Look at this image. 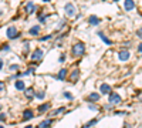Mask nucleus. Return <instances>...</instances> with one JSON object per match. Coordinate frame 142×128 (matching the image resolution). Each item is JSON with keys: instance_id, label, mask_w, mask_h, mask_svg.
I'll use <instances>...</instances> for the list:
<instances>
[{"instance_id": "f257e3e1", "label": "nucleus", "mask_w": 142, "mask_h": 128, "mask_svg": "<svg viewBox=\"0 0 142 128\" xmlns=\"http://www.w3.org/2000/svg\"><path fill=\"white\" fill-rule=\"evenodd\" d=\"M84 51H85V46H84V43H75L74 47H72V56L80 57V56L84 54Z\"/></svg>"}, {"instance_id": "f03ea898", "label": "nucleus", "mask_w": 142, "mask_h": 128, "mask_svg": "<svg viewBox=\"0 0 142 128\" xmlns=\"http://www.w3.org/2000/svg\"><path fill=\"white\" fill-rule=\"evenodd\" d=\"M7 37L13 40V39L20 37V33L17 31V29H16V27H13V26H11V27H9V29H7Z\"/></svg>"}, {"instance_id": "7ed1b4c3", "label": "nucleus", "mask_w": 142, "mask_h": 128, "mask_svg": "<svg viewBox=\"0 0 142 128\" xmlns=\"http://www.w3.org/2000/svg\"><path fill=\"white\" fill-rule=\"evenodd\" d=\"M110 104H119L121 103V97L117 93H110Z\"/></svg>"}, {"instance_id": "20e7f679", "label": "nucleus", "mask_w": 142, "mask_h": 128, "mask_svg": "<svg viewBox=\"0 0 142 128\" xmlns=\"http://www.w3.org/2000/svg\"><path fill=\"white\" fill-rule=\"evenodd\" d=\"M65 13H67L68 17H72L75 14V7H74L72 3H67V4H65Z\"/></svg>"}, {"instance_id": "39448f33", "label": "nucleus", "mask_w": 142, "mask_h": 128, "mask_svg": "<svg viewBox=\"0 0 142 128\" xmlns=\"http://www.w3.org/2000/svg\"><path fill=\"white\" fill-rule=\"evenodd\" d=\"M134 7H135V2H134V0H125V2H124V9H125L126 11L134 10Z\"/></svg>"}, {"instance_id": "423d86ee", "label": "nucleus", "mask_w": 142, "mask_h": 128, "mask_svg": "<svg viewBox=\"0 0 142 128\" xmlns=\"http://www.w3.org/2000/svg\"><path fill=\"white\" fill-rule=\"evenodd\" d=\"M41 57H43V50H41V48H37L36 51H33V54H31V60L37 61V60H41Z\"/></svg>"}, {"instance_id": "0eeeda50", "label": "nucleus", "mask_w": 142, "mask_h": 128, "mask_svg": "<svg viewBox=\"0 0 142 128\" xmlns=\"http://www.w3.org/2000/svg\"><path fill=\"white\" fill-rule=\"evenodd\" d=\"M129 59V51L128 50H121L119 51V60L121 61H126Z\"/></svg>"}, {"instance_id": "6e6552de", "label": "nucleus", "mask_w": 142, "mask_h": 128, "mask_svg": "<svg viewBox=\"0 0 142 128\" xmlns=\"http://www.w3.org/2000/svg\"><path fill=\"white\" fill-rule=\"evenodd\" d=\"M34 117V112L31 111V110H26V111L23 112V120L27 121V120H31V118Z\"/></svg>"}, {"instance_id": "1a4fd4ad", "label": "nucleus", "mask_w": 142, "mask_h": 128, "mask_svg": "<svg viewBox=\"0 0 142 128\" xmlns=\"http://www.w3.org/2000/svg\"><path fill=\"white\" fill-rule=\"evenodd\" d=\"M98 37L101 39V40L104 41V43H105V44H107V46H111V44H112V41H111L110 39H108V37H107V36H105V34H104V33H102V31H98Z\"/></svg>"}, {"instance_id": "9d476101", "label": "nucleus", "mask_w": 142, "mask_h": 128, "mask_svg": "<svg viewBox=\"0 0 142 128\" xmlns=\"http://www.w3.org/2000/svg\"><path fill=\"white\" fill-rule=\"evenodd\" d=\"M99 91H101V94H110V93H111V85H108V84H101Z\"/></svg>"}, {"instance_id": "9b49d317", "label": "nucleus", "mask_w": 142, "mask_h": 128, "mask_svg": "<svg viewBox=\"0 0 142 128\" xmlns=\"http://www.w3.org/2000/svg\"><path fill=\"white\" fill-rule=\"evenodd\" d=\"M34 10H36V4L33 2H29V3H27V6H26V11L29 14H31V13H34Z\"/></svg>"}, {"instance_id": "f8f14e48", "label": "nucleus", "mask_w": 142, "mask_h": 128, "mask_svg": "<svg viewBox=\"0 0 142 128\" xmlns=\"http://www.w3.org/2000/svg\"><path fill=\"white\" fill-rule=\"evenodd\" d=\"M65 75H67V70L61 68V70H60V73H58V75H57V78H58L60 81H63V80H65Z\"/></svg>"}, {"instance_id": "ddd939ff", "label": "nucleus", "mask_w": 142, "mask_h": 128, "mask_svg": "<svg viewBox=\"0 0 142 128\" xmlns=\"http://www.w3.org/2000/svg\"><path fill=\"white\" fill-rule=\"evenodd\" d=\"M78 75H80V70L75 68L74 71L71 73V81H72V83H75V81L78 80Z\"/></svg>"}, {"instance_id": "4468645a", "label": "nucleus", "mask_w": 142, "mask_h": 128, "mask_svg": "<svg viewBox=\"0 0 142 128\" xmlns=\"http://www.w3.org/2000/svg\"><path fill=\"white\" fill-rule=\"evenodd\" d=\"M29 33L31 36H38V33H40V26H33L31 29H30Z\"/></svg>"}, {"instance_id": "2eb2a0df", "label": "nucleus", "mask_w": 142, "mask_h": 128, "mask_svg": "<svg viewBox=\"0 0 142 128\" xmlns=\"http://www.w3.org/2000/svg\"><path fill=\"white\" fill-rule=\"evenodd\" d=\"M16 88L19 91H24V90H26V84H24V81H22V80L16 81Z\"/></svg>"}, {"instance_id": "dca6fc26", "label": "nucleus", "mask_w": 142, "mask_h": 128, "mask_svg": "<svg viewBox=\"0 0 142 128\" xmlns=\"http://www.w3.org/2000/svg\"><path fill=\"white\" fill-rule=\"evenodd\" d=\"M24 95L27 97V98H33V97H34V90H33V88H27V90H24Z\"/></svg>"}, {"instance_id": "f3484780", "label": "nucleus", "mask_w": 142, "mask_h": 128, "mask_svg": "<svg viewBox=\"0 0 142 128\" xmlns=\"http://www.w3.org/2000/svg\"><path fill=\"white\" fill-rule=\"evenodd\" d=\"M51 123H53V120H46V121H43L41 124H38V125L36 127V128H48Z\"/></svg>"}, {"instance_id": "a211bd4d", "label": "nucleus", "mask_w": 142, "mask_h": 128, "mask_svg": "<svg viewBox=\"0 0 142 128\" xmlns=\"http://www.w3.org/2000/svg\"><path fill=\"white\" fill-rule=\"evenodd\" d=\"M88 100H90V101H92V103L98 101V100H99V94L98 93H91L88 95Z\"/></svg>"}, {"instance_id": "6ab92c4d", "label": "nucleus", "mask_w": 142, "mask_h": 128, "mask_svg": "<svg viewBox=\"0 0 142 128\" xmlns=\"http://www.w3.org/2000/svg\"><path fill=\"white\" fill-rule=\"evenodd\" d=\"M88 21H90V24H92V26H97V24H99V19H98L97 16H90Z\"/></svg>"}, {"instance_id": "aec40b11", "label": "nucleus", "mask_w": 142, "mask_h": 128, "mask_svg": "<svg viewBox=\"0 0 142 128\" xmlns=\"http://www.w3.org/2000/svg\"><path fill=\"white\" fill-rule=\"evenodd\" d=\"M48 108H50V104H48V103H46V104H41L40 107H38V112H44V111H47Z\"/></svg>"}, {"instance_id": "412c9836", "label": "nucleus", "mask_w": 142, "mask_h": 128, "mask_svg": "<svg viewBox=\"0 0 142 128\" xmlns=\"http://www.w3.org/2000/svg\"><path fill=\"white\" fill-rule=\"evenodd\" d=\"M98 123V118H94V120H91V121H88V123L85 124L83 128H90V127H92V125H95V124Z\"/></svg>"}, {"instance_id": "4be33fe9", "label": "nucleus", "mask_w": 142, "mask_h": 128, "mask_svg": "<svg viewBox=\"0 0 142 128\" xmlns=\"http://www.w3.org/2000/svg\"><path fill=\"white\" fill-rule=\"evenodd\" d=\"M34 95L37 97L38 100H43L44 95H46V93H44V91H37V93H36V91H34Z\"/></svg>"}, {"instance_id": "5701e85b", "label": "nucleus", "mask_w": 142, "mask_h": 128, "mask_svg": "<svg viewBox=\"0 0 142 128\" xmlns=\"http://www.w3.org/2000/svg\"><path fill=\"white\" fill-rule=\"evenodd\" d=\"M64 107H61V108H58V110H56V111H54V112H51V114H53V115H57V114H61V112L63 111H64Z\"/></svg>"}, {"instance_id": "b1692460", "label": "nucleus", "mask_w": 142, "mask_h": 128, "mask_svg": "<svg viewBox=\"0 0 142 128\" xmlns=\"http://www.w3.org/2000/svg\"><path fill=\"white\" fill-rule=\"evenodd\" d=\"M17 70H19V66H17V64H11L10 66V71H17Z\"/></svg>"}, {"instance_id": "393cba45", "label": "nucleus", "mask_w": 142, "mask_h": 128, "mask_svg": "<svg viewBox=\"0 0 142 128\" xmlns=\"http://www.w3.org/2000/svg\"><path fill=\"white\" fill-rule=\"evenodd\" d=\"M38 20H40V23H46V20H47V16H44V14H41V16L38 17Z\"/></svg>"}, {"instance_id": "a878e982", "label": "nucleus", "mask_w": 142, "mask_h": 128, "mask_svg": "<svg viewBox=\"0 0 142 128\" xmlns=\"http://www.w3.org/2000/svg\"><path fill=\"white\" fill-rule=\"evenodd\" d=\"M53 37L51 34H48V36H44V37H40V41H46V40H50V39Z\"/></svg>"}, {"instance_id": "bb28decb", "label": "nucleus", "mask_w": 142, "mask_h": 128, "mask_svg": "<svg viewBox=\"0 0 142 128\" xmlns=\"http://www.w3.org/2000/svg\"><path fill=\"white\" fill-rule=\"evenodd\" d=\"M64 97H65V98H68V100H72V95H71L70 93H67V91L64 93Z\"/></svg>"}, {"instance_id": "cd10ccee", "label": "nucleus", "mask_w": 142, "mask_h": 128, "mask_svg": "<svg viewBox=\"0 0 142 128\" xmlns=\"http://www.w3.org/2000/svg\"><path fill=\"white\" fill-rule=\"evenodd\" d=\"M88 108H90V110H92V111H97V105H94V104H90V105H88Z\"/></svg>"}, {"instance_id": "c85d7f7f", "label": "nucleus", "mask_w": 142, "mask_h": 128, "mask_svg": "<svg viewBox=\"0 0 142 128\" xmlns=\"http://www.w3.org/2000/svg\"><path fill=\"white\" fill-rule=\"evenodd\" d=\"M4 90V83H2V81H0V91H3Z\"/></svg>"}, {"instance_id": "c756f323", "label": "nucleus", "mask_w": 142, "mask_h": 128, "mask_svg": "<svg viewBox=\"0 0 142 128\" xmlns=\"http://www.w3.org/2000/svg\"><path fill=\"white\" fill-rule=\"evenodd\" d=\"M60 61H61V63H63V61H65V56H64V54H63V56L60 57Z\"/></svg>"}, {"instance_id": "7c9ffc66", "label": "nucleus", "mask_w": 142, "mask_h": 128, "mask_svg": "<svg viewBox=\"0 0 142 128\" xmlns=\"http://www.w3.org/2000/svg\"><path fill=\"white\" fill-rule=\"evenodd\" d=\"M0 120L4 121V120H6V115H4V114H0Z\"/></svg>"}, {"instance_id": "2f4dec72", "label": "nucleus", "mask_w": 142, "mask_h": 128, "mask_svg": "<svg viewBox=\"0 0 142 128\" xmlns=\"http://www.w3.org/2000/svg\"><path fill=\"white\" fill-rule=\"evenodd\" d=\"M141 51H142V46L139 44V46H138V53H141Z\"/></svg>"}, {"instance_id": "473e14b6", "label": "nucleus", "mask_w": 142, "mask_h": 128, "mask_svg": "<svg viewBox=\"0 0 142 128\" xmlns=\"http://www.w3.org/2000/svg\"><path fill=\"white\" fill-rule=\"evenodd\" d=\"M2 68H3V60L0 59V70H2Z\"/></svg>"}, {"instance_id": "72a5a7b5", "label": "nucleus", "mask_w": 142, "mask_h": 128, "mask_svg": "<svg viewBox=\"0 0 142 128\" xmlns=\"http://www.w3.org/2000/svg\"><path fill=\"white\" fill-rule=\"evenodd\" d=\"M26 128H33V125H27Z\"/></svg>"}, {"instance_id": "f704fd0d", "label": "nucleus", "mask_w": 142, "mask_h": 128, "mask_svg": "<svg viewBox=\"0 0 142 128\" xmlns=\"http://www.w3.org/2000/svg\"><path fill=\"white\" fill-rule=\"evenodd\" d=\"M0 128H3V127H2V125H0Z\"/></svg>"}, {"instance_id": "c9c22d12", "label": "nucleus", "mask_w": 142, "mask_h": 128, "mask_svg": "<svg viewBox=\"0 0 142 128\" xmlns=\"http://www.w3.org/2000/svg\"><path fill=\"white\" fill-rule=\"evenodd\" d=\"M117 2H118V0H117Z\"/></svg>"}]
</instances>
